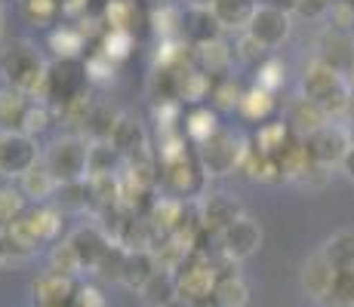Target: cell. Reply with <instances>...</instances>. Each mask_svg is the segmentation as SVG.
Here are the masks:
<instances>
[{
    "mask_svg": "<svg viewBox=\"0 0 354 307\" xmlns=\"http://www.w3.org/2000/svg\"><path fill=\"white\" fill-rule=\"evenodd\" d=\"M46 126H50V108H46L44 101H37V105L31 101V108H28V114H25L22 129H19V132L28 135V139H34V135H40Z\"/></svg>",
    "mask_w": 354,
    "mask_h": 307,
    "instance_id": "48",
    "label": "cell"
},
{
    "mask_svg": "<svg viewBox=\"0 0 354 307\" xmlns=\"http://www.w3.org/2000/svg\"><path fill=\"white\" fill-rule=\"evenodd\" d=\"M237 218H243V206L228 194H209L197 209V221L209 237H219Z\"/></svg>",
    "mask_w": 354,
    "mask_h": 307,
    "instance_id": "11",
    "label": "cell"
},
{
    "mask_svg": "<svg viewBox=\"0 0 354 307\" xmlns=\"http://www.w3.org/2000/svg\"><path fill=\"white\" fill-rule=\"evenodd\" d=\"M10 258V249H6V237H3V230H0V264Z\"/></svg>",
    "mask_w": 354,
    "mask_h": 307,
    "instance_id": "57",
    "label": "cell"
},
{
    "mask_svg": "<svg viewBox=\"0 0 354 307\" xmlns=\"http://www.w3.org/2000/svg\"><path fill=\"white\" fill-rule=\"evenodd\" d=\"M139 298L145 307H173L179 301V289H176V274L158 270L145 286L139 289Z\"/></svg>",
    "mask_w": 354,
    "mask_h": 307,
    "instance_id": "22",
    "label": "cell"
},
{
    "mask_svg": "<svg viewBox=\"0 0 354 307\" xmlns=\"http://www.w3.org/2000/svg\"><path fill=\"white\" fill-rule=\"evenodd\" d=\"M333 279H336V268L330 264V258H326L324 252H315L302 268L305 295H311L315 301H326V295H330V289H333Z\"/></svg>",
    "mask_w": 354,
    "mask_h": 307,
    "instance_id": "19",
    "label": "cell"
},
{
    "mask_svg": "<svg viewBox=\"0 0 354 307\" xmlns=\"http://www.w3.org/2000/svg\"><path fill=\"white\" fill-rule=\"evenodd\" d=\"M3 237H6L10 255H31V252H37V246H40V240L34 237L28 221H25V215L19 218V221H12L10 228H3Z\"/></svg>",
    "mask_w": 354,
    "mask_h": 307,
    "instance_id": "36",
    "label": "cell"
},
{
    "mask_svg": "<svg viewBox=\"0 0 354 307\" xmlns=\"http://www.w3.org/2000/svg\"><path fill=\"white\" fill-rule=\"evenodd\" d=\"M326 16H330V22H333L330 25L333 31H345L354 22V3L351 0H333V6H330Z\"/></svg>",
    "mask_w": 354,
    "mask_h": 307,
    "instance_id": "52",
    "label": "cell"
},
{
    "mask_svg": "<svg viewBox=\"0 0 354 307\" xmlns=\"http://www.w3.org/2000/svg\"><path fill=\"white\" fill-rule=\"evenodd\" d=\"M330 307H354V270H336V279H333V289L326 295Z\"/></svg>",
    "mask_w": 354,
    "mask_h": 307,
    "instance_id": "43",
    "label": "cell"
},
{
    "mask_svg": "<svg viewBox=\"0 0 354 307\" xmlns=\"http://www.w3.org/2000/svg\"><path fill=\"white\" fill-rule=\"evenodd\" d=\"M31 292H34V304L37 307H71L77 283H74V277L46 270V274H40L31 283Z\"/></svg>",
    "mask_w": 354,
    "mask_h": 307,
    "instance_id": "12",
    "label": "cell"
},
{
    "mask_svg": "<svg viewBox=\"0 0 354 307\" xmlns=\"http://www.w3.org/2000/svg\"><path fill=\"white\" fill-rule=\"evenodd\" d=\"M209 10H213L219 28H243L247 31L250 19H253V12H256V3L253 0H213Z\"/></svg>",
    "mask_w": 354,
    "mask_h": 307,
    "instance_id": "24",
    "label": "cell"
},
{
    "mask_svg": "<svg viewBox=\"0 0 354 307\" xmlns=\"http://www.w3.org/2000/svg\"><path fill=\"white\" fill-rule=\"evenodd\" d=\"M111 148L118 151L124 160H133V157H142L148 154V135L145 129H142L139 120L127 117V114H120L118 123H114V132H111Z\"/></svg>",
    "mask_w": 354,
    "mask_h": 307,
    "instance_id": "17",
    "label": "cell"
},
{
    "mask_svg": "<svg viewBox=\"0 0 354 307\" xmlns=\"http://www.w3.org/2000/svg\"><path fill=\"white\" fill-rule=\"evenodd\" d=\"M0 139H3V129H0Z\"/></svg>",
    "mask_w": 354,
    "mask_h": 307,
    "instance_id": "59",
    "label": "cell"
},
{
    "mask_svg": "<svg viewBox=\"0 0 354 307\" xmlns=\"http://www.w3.org/2000/svg\"><path fill=\"white\" fill-rule=\"evenodd\" d=\"M148 95L154 99V105L179 101V71H169V68H154L151 80H148Z\"/></svg>",
    "mask_w": 354,
    "mask_h": 307,
    "instance_id": "34",
    "label": "cell"
},
{
    "mask_svg": "<svg viewBox=\"0 0 354 307\" xmlns=\"http://www.w3.org/2000/svg\"><path fill=\"white\" fill-rule=\"evenodd\" d=\"M345 86V77L336 71V68H330L326 61L315 59L308 68H305L302 74V92L305 99H315V101H324L330 99L336 90H342Z\"/></svg>",
    "mask_w": 354,
    "mask_h": 307,
    "instance_id": "15",
    "label": "cell"
},
{
    "mask_svg": "<svg viewBox=\"0 0 354 307\" xmlns=\"http://www.w3.org/2000/svg\"><path fill=\"white\" fill-rule=\"evenodd\" d=\"M86 65L80 59H56L53 65H46V92L44 99H50L53 105L65 108L71 101L86 95Z\"/></svg>",
    "mask_w": 354,
    "mask_h": 307,
    "instance_id": "3",
    "label": "cell"
},
{
    "mask_svg": "<svg viewBox=\"0 0 354 307\" xmlns=\"http://www.w3.org/2000/svg\"><path fill=\"white\" fill-rule=\"evenodd\" d=\"M345 132H348V141H351V148H354V117L348 120V126H345Z\"/></svg>",
    "mask_w": 354,
    "mask_h": 307,
    "instance_id": "58",
    "label": "cell"
},
{
    "mask_svg": "<svg viewBox=\"0 0 354 307\" xmlns=\"http://www.w3.org/2000/svg\"><path fill=\"white\" fill-rule=\"evenodd\" d=\"M305 148H308L311 163L330 169V166H336V163H342V157L348 154L351 141H348L345 126H324L321 132H315L311 139H305Z\"/></svg>",
    "mask_w": 354,
    "mask_h": 307,
    "instance_id": "10",
    "label": "cell"
},
{
    "mask_svg": "<svg viewBox=\"0 0 354 307\" xmlns=\"http://www.w3.org/2000/svg\"><path fill=\"white\" fill-rule=\"evenodd\" d=\"M3 74L12 90L25 92L28 99H44L46 92V65L31 46H12L3 56Z\"/></svg>",
    "mask_w": 354,
    "mask_h": 307,
    "instance_id": "1",
    "label": "cell"
},
{
    "mask_svg": "<svg viewBox=\"0 0 354 307\" xmlns=\"http://www.w3.org/2000/svg\"><path fill=\"white\" fill-rule=\"evenodd\" d=\"M71 246L74 252H77L80 264H84V270H96L102 255L108 252V246H111V240H108V234L99 228V224H80L77 230H74L71 237Z\"/></svg>",
    "mask_w": 354,
    "mask_h": 307,
    "instance_id": "14",
    "label": "cell"
},
{
    "mask_svg": "<svg viewBox=\"0 0 354 307\" xmlns=\"http://www.w3.org/2000/svg\"><path fill=\"white\" fill-rule=\"evenodd\" d=\"M28 108H31V101L25 92L12 90V86L0 90V129H3V132H19Z\"/></svg>",
    "mask_w": 354,
    "mask_h": 307,
    "instance_id": "23",
    "label": "cell"
},
{
    "mask_svg": "<svg viewBox=\"0 0 354 307\" xmlns=\"http://www.w3.org/2000/svg\"><path fill=\"white\" fill-rule=\"evenodd\" d=\"M290 141H292V132H290L287 123H265V126H259V132L253 139V148L262 157H274L277 160Z\"/></svg>",
    "mask_w": 354,
    "mask_h": 307,
    "instance_id": "27",
    "label": "cell"
},
{
    "mask_svg": "<svg viewBox=\"0 0 354 307\" xmlns=\"http://www.w3.org/2000/svg\"><path fill=\"white\" fill-rule=\"evenodd\" d=\"M84 65H86V77L90 80H108V77H114V65L118 61H111L102 50H96Z\"/></svg>",
    "mask_w": 354,
    "mask_h": 307,
    "instance_id": "50",
    "label": "cell"
},
{
    "mask_svg": "<svg viewBox=\"0 0 354 307\" xmlns=\"http://www.w3.org/2000/svg\"><path fill=\"white\" fill-rule=\"evenodd\" d=\"M25 221H28V228L34 230V237L40 243H53L59 237V230H62V209L37 203L34 209L25 212Z\"/></svg>",
    "mask_w": 354,
    "mask_h": 307,
    "instance_id": "25",
    "label": "cell"
},
{
    "mask_svg": "<svg viewBox=\"0 0 354 307\" xmlns=\"http://www.w3.org/2000/svg\"><path fill=\"white\" fill-rule=\"evenodd\" d=\"M133 34L129 31H105L102 34V43H99V50L105 52L111 61H120V59H127L129 52H133Z\"/></svg>",
    "mask_w": 354,
    "mask_h": 307,
    "instance_id": "44",
    "label": "cell"
},
{
    "mask_svg": "<svg viewBox=\"0 0 354 307\" xmlns=\"http://www.w3.org/2000/svg\"><path fill=\"white\" fill-rule=\"evenodd\" d=\"M62 10V0H25V12H28V19L34 22H53L56 19V12Z\"/></svg>",
    "mask_w": 354,
    "mask_h": 307,
    "instance_id": "49",
    "label": "cell"
},
{
    "mask_svg": "<svg viewBox=\"0 0 354 307\" xmlns=\"http://www.w3.org/2000/svg\"><path fill=\"white\" fill-rule=\"evenodd\" d=\"M154 31L160 34L163 40H173V37H182V12L173 10V6H160L154 12Z\"/></svg>",
    "mask_w": 354,
    "mask_h": 307,
    "instance_id": "46",
    "label": "cell"
},
{
    "mask_svg": "<svg viewBox=\"0 0 354 307\" xmlns=\"http://www.w3.org/2000/svg\"><path fill=\"white\" fill-rule=\"evenodd\" d=\"M219 270L209 258L203 255H192L179 270H176V289H179V301L197 304V301H207L213 298L216 283H219Z\"/></svg>",
    "mask_w": 354,
    "mask_h": 307,
    "instance_id": "5",
    "label": "cell"
},
{
    "mask_svg": "<svg viewBox=\"0 0 354 307\" xmlns=\"http://www.w3.org/2000/svg\"><path fill=\"white\" fill-rule=\"evenodd\" d=\"M339 166H342V172L354 181V148H348V154L342 157V163H339Z\"/></svg>",
    "mask_w": 354,
    "mask_h": 307,
    "instance_id": "55",
    "label": "cell"
},
{
    "mask_svg": "<svg viewBox=\"0 0 354 307\" xmlns=\"http://www.w3.org/2000/svg\"><path fill=\"white\" fill-rule=\"evenodd\" d=\"M317 59L326 61L330 68H336L339 74H348L351 61H354V40L348 37V31H324L317 40Z\"/></svg>",
    "mask_w": 354,
    "mask_h": 307,
    "instance_id": "16",
    "label": "cell"
},
{
    "mask_svg": "<svg viewBox=\"0 0 354 307\" xmlns=\"http://www.w3.org/2000/svg\"><path fill=\"white\" fill-rule=\"evenodd\" d=\"M216 129H219V123H216V111H209V108H194V111H188L185 120H182V132H185V139L194 141V145L207 141Z\"/></svg>",
    "mask_w": 354,
    "mask_h": 307,
    "instance_id": "32",
    "label": "cell"
},
{
    "mask_svg": "<svg viewBox=\"0 0 354 307\" xmlns=\"http://www.w3.org/2000/svg\"><path fill=\"white\" fill-rule=\"evenodd\" d=\"M102 22L105 31H129L136 28V3L133 0H108L102 10Z\"/></svg>",
    "mask_w": 354,
    "mask_h": 307,
    "instance_id": "35",
    "label": "cell"
},
{
    "mask_svg": "<svg viewBox=\"0 0 354 307\" xmlns=\"http://www.w3.org/2000/svg\"><path fill=\"white\" fill-rule=\"evenodd\" d=\"M231 59H234V50L222 37L194 46V68H201L207 77H225L231 68Z\"/></svg>",
    "mask_w": 354,
    "mask_h": 307,
    "instance_id": "20",
    "label": "cell"
},
{
    "mask_svg": "<svg viewBox=\"0 0 354 307\" xmlns=\"http://www.w3.org/2000/svg\"><path fill=\"white\" fill-rule=\"evenodd\" d=\"M19 181H22V194L31 197V200H37V203H44L46 197H53V194H56V188H59L56 179L50 175V169H46L44 160L34 163V166H31Z\"/></svg>",
    "mask_w": 354,
    "mask_h": 307,
    "instance_id": "28",
    "label": "cell"
},
{
    "mask_svg": "<svg viewBox=\"0 0 354 307\" xmlns=\"http://www.w3.org/2000/svg\"><path fill=\"white\" fill-rule=\"evenodd\" d=\"M127 255H129V252L124 249V246H120V243H111V246H108V252L102 255L96 274H99L102 279H108V283H120V279H124Z\"/></svg>",
    "mask_w": 354,
    "mask_h": 307,
    "instance_id": "40",
    "label": "cell"
},
{
    "mask_svg": "<svg viewBox=\"0 0 354 307\" xmlns=\"http://www.w3.org/2000/svg\"><path fill=\"white\" fill-rule=\"evenodd\" d=\"M287 126L290 132L296 135V139H311L315 132H321L324 126H330V117H326V111L321 108V101L315 99H296L292 105L287 108Z\"/></svg>",
    "mask_w": 354,
    "mask_h": 307,
    "instance_id": "13",
    "label": "cell"
},
{
    "mask_svg": "<svg viewBox=\"0 0 354 307\" xmlns=\"http://www.w3.org/2000/svg\"><path fill=\"white\" fill-rule=\"evenodd\" d=\"M158 270L160 268H158V261H154V252H129L127 264H124V279H120V283H124L127 289L139 292Z\"/></svg>",
    "mask_w": 354,
    "mask_h": 307,
    "instance_id": "26",
    "label": "cell"
},
{
    "mask_svg": "<svg viewBox=\"0 0 354 307\" xmlns=\"http://www.w3.org/2000/svg\"><path fill=\"white\" fill-rule=\"evenodd\" d=\"M321 252L336 270H354V230H336Z\"/></svg>",
    "mask_w": 354,
    "mask_h": 307,
    "instance_id": "31",
    "label": "cell"
},
{
    "mask_svg": "<svg viewBox=\"0 0 354 307\" xmlns=\"http://www.w3.org/2000/svg\"><path fill=\"white\" fill-rule=\"evenodd\" d=\"M330 6H333V0H296V10L308 19H317V16H324V12H330Z\"/></svg>",
    "mask_w": 354,
    "mask_h": 307,
    "instance_id": "54",
    "label": "cell"
},
{
    "mask_svg": "<svg viewBox=\"0 0 354 307\" xmlns=\"http://www.w3.org/2000/svg\"><path fill=\"white\" fill-rule=\"evenodd\" d=\"M262 6H274V10H283V12H287L290 6L296 10V0H262Z\"/></svg>",
    "mask_w": 354,
    "mask_h": 307,
    "instance_id": "56",
    "label": "cell"
},
{
    "mask_svg": "<svg viewBox=\"0 0 354 307\" xmlns=\"http://www.w3.org/2000/svg\"><path fill=\"white\" fill-rule=\"evenodd\" d=\"M213 92V77H207V74L201 71V68H185V71H179V101L182 105H197V101H203L207 95Z\"/></svg>",
    "mask_w": 354,
    "mask_h": 307,
    "instance_id": "29",
    "label": "cell"
},
{
    "mask_svg": "<svg viewBox=\"0 0 354 307\" xmlns=\"http://www.w3.org/2000/svg\"><path fill=\"white\" fill-rule=\"evenodd\" d=\"M34 163H37L34 139H28L22 132H3V139H0V175L22 179Z\"/></svg>",
    "mask_w": 354,
    "mask_h": 307,
    "instance_id": "9",
    "label": "cell"
},
{
    "mask_svg": "<svg viewBox=\"0 0 354 307\" xmlns=\"http://www.w3.org/2000/svg\"><path fill=\"white\" fill-rule=\"evenodd\" d=\"M25 215V194L16 188H0V230Z\"/></svg>",
    "mask_w": 354,
    "mask_h": 307,
    "instance_id": "42",
    "label": "cell"
},
{
    "mask_svg": "<svg viewBox=\"0 0 354 307\" xmlns=\"http://www.w3.org/2000/svg\"><path fill=\"white\" fill-rule=\"evenodd\" d=\"M243 157V141L237 139L231 129H216L207 141L197 145V163L207 175H228L241 166Z\"/></svg>",
    "mask_w": 354,
    "mask_h": 307,
    "instance_id": "4",
    "label": "cell"
},
{
    "mask_svg": "<svg viewBox=\"0 0 354 307\" xmlns=\"http://www.w3.org/2000/svg\"><path fill=\"white\" fill-rule=\"evenodd\" d=\"M351 3H354V0H351Z\"/></svg>",
    "mask_w": 354,
    "mask_h": 307,
    "instance_id": "60",
    "label": "cell"
},
{
    "mask_svg": "<svg viewBox=\"0 0 354 307\" xmlns=\"http://www.w3.org/2000/svg\"><path fill=\"white\" fill-rule=\"evenodd\" d=\"M71 307H108V304L99 289H93V286H77V292H74V298H71Z\"/></svg>",
    "mask_w": 354,
    "mask_h": 307,
    "instance_id": "53",
    "label": "cell"
},
{
    "mask_svg": "<svg viewBox=\"0 0 354 307\" xmlns=\"http://www.w3.org/2000/svg\"><path fill=\"white\" fill-rule=\"evenodd\" d=\"M59 194V206L68 209V212H84L86 206L93 203L90 194V181H74V184H59L56 188Z\"/></svg>",
    "mask_w": 354,
    "mask_h": 307,
    "instance_id": "39",
    "label": "cell"
},
{
    "mask_svg": "<svg viewBox=\"0 0 354 307\" xmlns=\"http://www.w3.org/2000/svg\"><path fill=\"white\" fill-rule=\"evenodd\" d=\"M237 111H241L247 120L262 123V120L271 117V111H274V95L265 92V90H259V86H253L250 92H243V99H241V105H237Z\"/></svg>",
    "mask_w": 354,
    "mask_h": 307,
    "instance_id": "37",
    "label": "cell"
},
{
    "mask_svg": "<svg viewBox=\"0 0 354 307\" xmlns=\"http://www.w3.org/2000/svg\"><path fill=\"white\" fill-rule=\"evenodd\" d=\"M160 172H163V184L169 188V194L182 203H185L188 197L201 194L203 175H207L192 154H182V157H176V160L160 163Z\"/></svg>",
    "mask_w": 354,
    "mask_h": 307,
    "instance_id": "6",
    "label": "cell"
},
{
    "mask_svg": "<svg viewBox=\"0 0 354 307\" xmlns=\"http://www.w3.org/2000/svg\"><path fill=\"white\" fill-rule=\"evenodd\" d=\"M50 46L59 59H80V52H84V46H86V37L80 28H59L50 34Z\"/></svg>",
    "mask_w": 354,
    "mask_h": 307,
    "instance_id": "38",
    "label": "cell"
},
{
    "mask_svg": "<svg viewBox=\"0 0 354 307\" xmlns=\"http://www.w3.org/2000/svg\"><path fill=\"white\" fill-rule=\"evenodd\" d=\"M213 298H216V304H219V307H247L250 286L243 283L237 274H222L219 283H216Z\"/></svg>",
    "mask_w": 354,
    "mask_h": 307,
    "instance_id": "33",
    "label": "cell"
},
{
    "mask_svg": "<svg viewBox=\"0 0 354 307\" xmlns=\"http://www.w3.org/2000/svg\"><path fill=\"white\" fill-rule=\"evenodd\" d=\"M158 230L151 228L148 215H127V221L120 224L118 230V243L124 246L127 252H151L154 243H158Z\"/></svg>",
    "mask_w": 354,
    "mask_h": 307,
    "instance_id": "21",
    "label": "cell"
},
{
    "mask_svg": "<svg viewBox=\"0 0 354 307\" xmlns=\"http://www.w3.org/2000/svg\"><path fill=\"white\" fill-rule=\"evenodd\" d=\"M86 154H90V145L80 135H65V139H56L50 145L44 163L56 184H74L86 181Z\"/></svg>",
    "mask_w": 354,
    "mask_h": 307,
    "instance_id": "2",
    "label": "cell"
},
{
    "mask_svg": "<svg viewBox=\"0 0 354 307\" xmlns=\"http://www.w3.org/2000/svg\"><path fill=\"white\" fill-rule=\"evenodd\" d=\"M209 95H213L216 108H222V111H234V108L241 105V99H243L241 86H237L231 77H222L219 83H213V92Z\"/></svg>",
    "mask_w": 354,
    "mask_h": 307,
    "instance_id": "47",
    "label": "cell"
},
{
    "mask_svg": "<svg viewBox=\"0 0 354 307\" xmlns=\"http://www.w3.org/2000/svg\"><path fill=\"white\" fill-rule=\"evenodd\" d=\"M283 83H287V74H283V65L277 59H268V61H262V65H259V74H256V86H259V90L274 95Z\"/></svg>",
    "mask_w": 354,
    "mask_h": 307,
    "instance_id": "45",
    "label": "cell"
},
{
    "mask_svg": "<svg viewBox=\"0 0 354 307\" xmlns=\"http://www.w3.org/2000/svg\"><path fill=\"white\" fill-rule=\"evenodd\" d=\"M219 34H222V28L209 6H188V10L182 12V40H188L192 46L209 43V40H216Z\"/></svg>",
    "mask_w": 354,
    "mask_h": 307,
    "instance_id": "18",
    "label": "cell"
},
{
    "mask_svg": "<svg viewBox=\"0 0 354 307\" xmlns=\"http://www.w3.org/2000/svg\"><path fill=\"white\" fill-rule=\"evenodd\" d=\"M50 270H56V274H65V277H74L77 270H84V264H80L77 252H74L71 240H62L53 246L50 252Z\"/></svg>",
    "mask_w": 354,
    "mask_h": 307,
    "instance_id": "41",
    "label": "cell"
},
{
    "mask_svg": "<svg viewBox=\"0 0 354 307\" xmlns=\"http://www.w3.org/2000/svg\"><path fill=\"white\" fill-rule=\"evenodd\" d=\"M237 56L247 61V65H262V61H268V50H265L259 40L250 37V34H243V37L237 40Z\"/></svg>",
    "mask_w": 354,
    "mask_h": 307,
    "instance_id": "51",
    "label": "cell"
},
{
    "mask_svg": "<svg viewBox=\"0 0 354 307\" xmlns=\"http://www.w3.org/2000/svg\"><path fill=\"white\" fill-rule=\"evenodd\" d=\"M216 240H219V252L225 261H247L259 246H262V228H259L250 215H243V218H237L231 228L222 230Z\"/></svg>",
    "mask_w": 354,
    "mask_h": 307,
    "instance_id": "7",
    "label": "cell"
},
{
    "mask_svg": "<svg viewBox=\"0 0 354 307\" xmlns=\"http://www.w3.org/2000/svg\"><path fill=\"white\" fill-rule=\"evenodd\" d=\"M120 154L111 148V141H93L90 154H86V179H99V175H118Z\"/></svg>",
    "mask_w": 354,
    "mask_h": 307,
    "instance_id": "30",
    "label": "cell"
},
{
    "mask_svg": "<svg viewBox=\"0 0 354 307\" xmlns=\"http://www.w3.org/2000/svg\"><path fill=\"white\" fill-rule=\"evenodd\" d=\"M243 34H250L253 40H259L265 50H274V46H281L283 40L290 37V12L259 3Z\"/></svg>",
    "mask_w": 354,
    "mask_h": 307,
    "instance_id": "8",
    "label": "cell"
}]
</instances>
